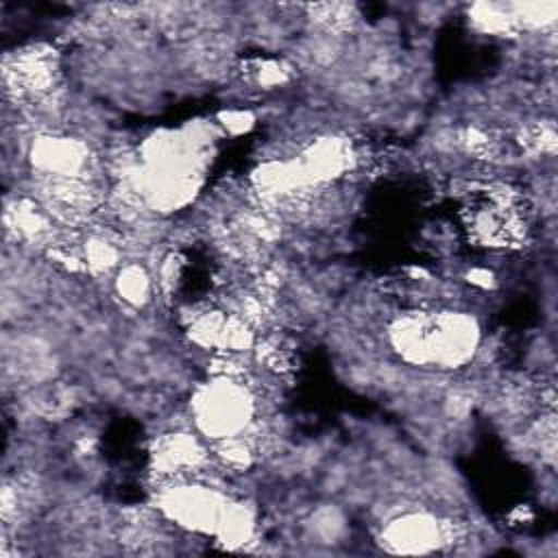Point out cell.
Segmentation results:
<instances>
[{
    "label": "cell",
    "mask_w": 558,
    "mask_h": 558,
    "mask_svg": "<svg viewBox=\"0 0 558 558\" xmlns=\"http://www.w3.org/2000/svg\"><path fill=\"white\" fill-rule=\"evenodd\" d=\"M85 266L92 270H109L118 266V251L111 242L102 238H92L85 242Z\"/></svg>",
    "instance_id": "5"
},
{
    "label": "cell",
    "mask_w": 558,
    "mask_h": 558,
    "mask_svg": "<svg viewBox=\"0 0 558 558\" xmlns=\"http://www.w3.org/2000/svg\"><path fill=\"white\" fill-rule=\"evenodd\" d=\"M253 403L238 379L216 377L194 399V416L198 427L216 438L240 436L251 421Z\"/></svg>",
    "instance_id": "1"
},
{
    "label": "cell",
    "mask_w": 558,
    "mask_h": 558,
    "mask_svg": "<svg viewBox=\"0 0 558 558\" xmlns=\"http://www.w3.org/2000/svg\"><path fill=\"white\" fill-rule=\"evenodd\" d=\"M384 541L392 551L423 554L445 543V527L427 514H401L388 523Z\"/></svg>",
    "instance_id": "3"
},
{
    "label": "cell",
    "mask_w": 558,
    "mask_h": 558,
    "mask_svg": "<svg viewBox=\"0 0 558 558\" xmlns=\"http://www.w3.org/2000/svg\"><path fill=\"white\" fill-rule=\"evenodd\" d=\"M31 161L48 179H83L89 153L72 137H37L31 148Z\"/></svg>",
    "instance_id": "2"
},
{
    "label": "cell",
    "mask_w": 558,
    "mask_h": 558,
    "mask_svg": "<svg viewBox=\"0 0 558 558\" xmlns=\"http://www.w3.org/2000/svg\"><path fill=\"white\" fill-rule=\"evenodd\" d=\"M116 290L129 305H144L150 296V277L140 264H129L120 268Z\"/></svg>",
    "instance_id": "4"
},
{
    "label": "cell",
    "mask_w": 558,
    "mask_h": 558,
    "mask_svg": "<svg viewBox=\"0 0 558 558\" xmlns=\"http://www.w3.org/2000/svg\"><path fill=\"white\" fill-rule=\"evenodd\" d=\"M253 124L251 113L246 111H225L222 113V126L231 133H242Z\"/></svg>",
    "instance_id": "6"
}]
</instances>
